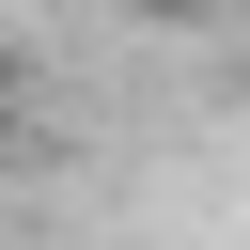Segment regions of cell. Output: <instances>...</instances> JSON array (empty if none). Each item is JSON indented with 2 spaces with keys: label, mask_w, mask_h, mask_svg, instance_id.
Returning <instances> with one entry per match:
<instances>
[{
  "label": "cell",
  "mask_w": 250,
  "mask_h": 250,
  "mask_svg": "<svg viewBox=\"0 0 250 250\" xmlns=\"http://www.w3.org/2000/svg\"><path fill=\"white\" fill-rule=\"evenodd\" d=\"M141 31H203V16H234V0H125Z\"/></svg>",
  "instance_id": "6da1fadb"
},
{
  "label": "cell",
  "mask_w": 250,
  "mask_h": 250,
  "mask_svg": "<svg viewBox=\"0 0 250 250\" xmlns=\"http://www.w3.org/2000/svg\"><path fill=\"white\" fill-rule=\"evenodd\" d=\"M0 156H16V62H0Z\"/></svg>",
  "instance_id": "7a4b0ae2"
}]
</instances>
